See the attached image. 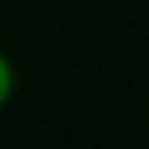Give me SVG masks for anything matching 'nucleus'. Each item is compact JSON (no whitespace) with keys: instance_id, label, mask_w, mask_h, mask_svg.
<instances>
[{"instance_id":"f257e3e1","label":"nucleus","mask_w":149,"mask_h":149,"mask_svg":"<svg viewBox=\"0 0 149 149\" xmlns=\"http://www.w3.org/2000/svg\"><path fill=\"white\" fill-rule=\"evenodd\" d=\"M12 94H15V67H12L9 56L0 50V111L9 105Z\"/></svg>"}]
</instances>
